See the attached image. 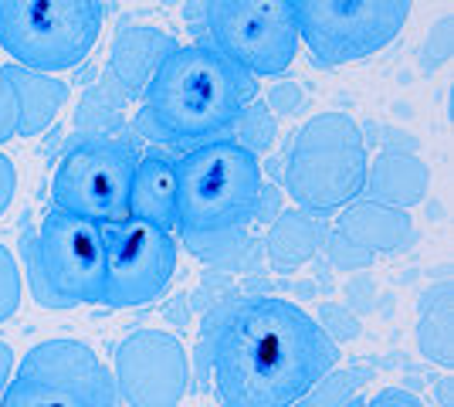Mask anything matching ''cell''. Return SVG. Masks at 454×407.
<instances>
[{
    "label": "cell",
    "mask_w": 454,
    "mask_h": 407,
    "mask_svg": "<svg viewBox=\"0 0 454 407\" xmlns=\"http://www.w3.org/2000/svg\"><path fill=\"white\" fill-rule=\"evenodd\" d=\"M366 146L356 119L319 113L295 133L285 160V187L302 211H336L360 200L366 184Z\"/></svg>",
    "instance_id": "obj_5"
},
{
    "label": "cell",
    "mask_w": 454,
    "mask_h": 407,
    "mask_svg": "<svg viewBox=\"0 0 454 407\" xmlns=\"http://www.w3.org/2000/svg\"><path fill=\"white\" fill-rule=\"evenodd\" d=\"M18 126H20L18 96H14V85H11V78H7L4 65H0V143L14 139V136H18Z\"/></svg>",
    "instance_id": "obj_25"
},
{
    "label": "cell",
    "mask_w": 454,
    "mask_h": 407,
    "mask_svg": "<svg viewBox=\"0 0 454 407\" xmlns=\"http://www.w3.org/2000/svg\"><path fill=\"white\" fill-rule=\"evenodd\" d=\"M129 217L156 228V231H176L180 217V184H176V163L163 153L139 156L129 187Z\"/></svg>",
    "instance_id": "obj_13"
},
{
    "label": "cell",
    "mask_w": 454,
    "mask_h": 407,
    "mask_svg": "<svg viewBox=\"0 0 454 407\" xmlns=\"http://www.w3.org/2000/svg\"><path fill=\"white\" fill-rule=\"evenodd\" d=\"M319 248V224L305 211H282L268 231V262L275 271H295Z\"/></svg>",
    "instance_id": "obj_19"
},
{
    "label": "cell",
    "mask_w": 454,
    "mask_h": 407,
    "mask_svg": "<svg viewBox=\"0 0 454 407\" xmlns=\"http://www.w3.org/2000/svg\"><path fill=\"white\" fill-rule=\"evenodd\" d=\"M349 407H424V404L417 401L414 394H407V390H380L366 404H349Z\"/></svg>",
    "instance_id": "obj_27"
},
{
    "label": "cell",
    "mask_w": 454,
    "mask_h": 407,
    "mask_svg": "<svg viewBox=\"0 0 454 407\" xmlns=\"http://www.w3.org/2000/svg\"><path fill=\"white\" fill-rule=\"evenodd\" d=\"M322 326V333L340 347L346 340H356L360 336V319H356V312H349L346 306H336V302H325L319 309V319H316Z\"/></svg>",
    "instance_id": "obj_22"
},
{
    "label": "cell",
    "mask_w": 454,
    "mask_h": 407,
    "mask_svg": "<svg viewBox=\"0 0 454 407\" xmlns=\"http://www.w3.org/2000/svg\"><path fill=\"white\" fill-rule=\"evenodd\" d=\"M115 394L129 407H176L190 384L184 343L163 330H136L115 347Z\"/></svg>",
    "instance_id": "obj_12"
},
{
    "label": "cell",
    "mask_w": 454,
    "mask_h": 407,
    "mask_svg": "<svg viewBox=\"0 0 454 407\" xmlns=\"http://www.w3.org/2000/svg\"><path fill=\"white\" fill-rule=\"evenodd\" d=\"M102 252H106V292L102 306L133 309L156 302L176 271V241L173 234L146 228L133 217L102 224Z\"/></svg>",
    "instance_id": "obj_11"
},
{
    "label": "cell",
    "mask_w": 454,
    "mask_h": 407,
    "mask_svg": "<svg viewBox=\"0 0 454 407\" xmlns=\"http://www.w3.org/2000/svg\"><path fill=\"white\" fill-rule=\"evenodd\" d=\"M106 24L98 0H0V48L31 72H65L89 59Z\"/></svg>",
    "instance_id": "obj_6"
},
{
    "label": "cell",
    "mask_w": 454,
    "mask_h": 407,
    "mask_svg": "<svg viewBox=\"0 0 454 407\" xmlns=\"http://www.w3.org/2000/svg\"><path fill=\"white\" fill-rule=\"evenodd\" d=\"M176 163L180 217L190 248L238 234L262 207V163L231 139H210L193 146Z\"/></svg>",
    "instance_id": "obj_3"
},
{
    "label": "cell",
    "mask_w": 454,
    "mask_h": 407,
    "mask_svg": "<svg viewBox=\"0 0 454 407\" xmlns=\"http://www.w3.org/2000/svg\"><path fill=\"white\" fill-rule=\"evenodd\" d=\"M14 349H11V343H4L0 340V397H4V390H7V384H11V377H14Z\"/></svg>",
    "instance_id": "obj_28"
},
{
    "label": "cell",
    "mask_w": 454,
    "mask_h": 407,
    "mask_svg": "<svg viewBox=\"0 0 454 407\" xmlns=\"http://www.w3.org/2000/svg\"><path fill=\"white\" fill-rule=\"evenodd\" d=\"M427 163L414 153H400V150H383L373 160V167H366V200L383 204V207H394V211H411L414 204L424 200L427 194Z\"/></svg>",
    "instance_id": "obj_14"
},
{
    "label": "cell",
    "mask_w": 454,
    "mask_h": 407,
    "mask_svg": "<svg viewBox=\"0 0 454 407\" xmlns=\"http://www.w3.org/2000/svg\"><path fill=\"white\" fill-rule=\"evenodd\" d=\"M325 254H329L333 269H340V271H356V269L373 265V254H366L363 248H356V245H353L342 231L329 234V241H325Z\"/></svg>",
    "instance_id": "obj_23"
},
{
    "label": "cell",
    "mask_w": 454,
    "mask_h": 407,
    "mask_svg": "<svg viewBox=\"0 0 454 407\" xmlns=\"http://www.w3.org/2000/svg\"><path fill=\"white\" fill-rule=\"evenodd\" d=\"M299 41L319 65H349L383 51L407 24V0H288Z\"/></svg>",
    "instance_id": "obj_8"
},
{
    "label": "cell",
    "mask_w": 454,
    "mask_h": 407,
    "mask_svg": "<svg viewBox=\"0 0 454 407\" xmlns=\"http://www.w3.org/2000/svg\"><path fill=\"white\" fill-rule=\"evenodd\" d=\"M258 96L254 78L207 41L176 44L143 89V129L167 146L193 150L224 139Z\"/></svg>",
    "instance_id": "obj_2"
},
{
    "label": "cell",
    "mask_w": 454,
    "mask_h": 407,
    "mask_svg": "<svg viewBox=\"0 0 454 407\" xmlns=\"http://www.w3.org/2000/svg\"><path fill=\"white\" fill-rule=\"evenodd\" d=\"M4 72H7L11 85H14V96H18V136L44 133L55 122L58 109L65 106L68 85L58 82L55 75L31 72V68H20V65H4Z\"/></svg>",
    "instance_id": "obj_17"
},
{
    "label": "cell",
    "mask_w": 454,
    "mask_h": 407,
    "mask_svg": "<svg viewBox=\"0 0 454 407\" xmlns=\"http://www.w3.org/2000/svg\"><path fill=\"white\" fill-rule=\"evenodd\" d=\"M200 356L221 407H299L340 364V347L302 306L254 295L227 309Z\"/></svg>",
    "instance_id": "obj_1"
},
{
    "label": "cell",
    "mask_w": 454,
    "mask_h": 407,
    "mask_svg": "<svg viewBox=\"0 0 454 407\" xmlns=\"http://www.w3.org/2000/svg\"><path fill=\"white\" fill-rule=\"evenodd\" d=\"M302 106H305V92L295 82H275V85L268 89L265 109L271 116H299Z\"/></svg>",
    "instance_id": "obj_24"
},
{
    "label": "cell",
    "mask_w": 454,
    "mask_h": 407,
    "mask_svg": "<svg viewBox=\"0 0 454 407\" xmlns=\"http://www.w3.org/2000/svg\"><path fill=\"white\" fill-rule=\"evenodd\" d=\"M24 299V282H20L18 258L0 245V323H7L20 309Z\"/></svg>",
    "instance_id": "obj_21"
},
{
    "label": "cell",
    "mask_w": 454,
    "mask_h": 407,
    "mask_svg": "<svg viewBox=\"0 0 454 407\" xmlns=\"http://www.w3.org/2000/svg\"><path fill=\"white\" fill-rule=\"evenodd\" d=\"M441 404L451 407V380H448V377L441 380Z\"/></svg>",
    "instance_id": "obj_29"
},
{
    "label": "cell",
    "mask_w": 454,
    "mask_h": 407,
    "mask_svg": "<svg viewBox=\"0 0 454 407\" xmlns=\"http://www.w3.org/2000/svg\"><path fill=\"white\" fill-rule=\"evenodd\" d=\"M340 231L366 254L397 252L414 241V221L407 211H394L373 200H353L340 217Z\"/></svg>",
    "instance_id": "obj_15"
},
{
    "label": "cell",
    "mask_w": 454,
    "mask_h": 407,
    "mask_svg": "<svg viewBox=\"0 0 454 407\" xmlns=\"http://www.w3.org/2000/svg\"><path fill=\"white\" fill-rule=\"evenodd\" d=\"M24 269L31 295L44 309L102 302L106 252L98 224L51 207L38 231L24 234Z\"/></svg>",
    "instance_id": "obj_4"
},
{
    "label": "cell",
    "mask_w": 454,
    "mask_h": 407,
    "mask_svg": "<svg viewBox=\"0 0 454 407\" xmlns=\"http://www.w3.org/2000/svg\"><path fill=\"white\" fill-rule=\"evenodd\" d=\"M176 48V38H170L167 31L150 27V24H133L122 27L119 38L113 44V72L122 82V89L129 96H143L146 82L153 72L160 68V61Z\"/></svg>",
    "instance_id": "obj_16"
},
{
    "label": "cell",
    "mask_w": 454,
    "mask_h": 407,
    "mask_svg": "<svg viewBox=\"0 0 454 407\" xmlns=\"http://www.w3.org/2000/svg\"><path fill=\"white\" fill-rule=\"evenodd\" d=\"M207 44L251 78L282 75L299 55V31L288 0H214L204 4Z\"/></svg>",
    "instance_id": "obj_9"
},
{
    "label": "cell",
    "mask_w": 454,
    "mask_h": 407,
    "mask_svg": "<svg viewBox=\"0 0 454 407\" xmlns=\"http://www.w3.org/2000/svg\"><path fill=\"white\" fill-rule=\"evenodd\" d=\"M113 370L82 340H44L24 353L0 407H115Z\"/></svg>",
    "instance_id": "obj_7"
},
{
    "label": "cell",
    "mask_w": 454,
    "mask_h": 407,
    "mask_svg": "<svg viewBox=\"0 0 454 407\" xmlns=\"http://www.w3.org/2000/svg\"><path fill=\"white\" fill-rule=\"evenodd\" d=\"M14 194H18V170H14L11 156L0 150V217L7 214V207H11Z\"/></svg>",
    "instance_id": "obj_26"
},
{
    "label": "cell",
    "mask_w": 454,
    "mask_h": 407,
    "mask_svg": "<svg viewBox=\"0 0 454 407\" xmlns=\"http://www.w3.org/2000/svg\"><path fill=\"white\" fill-rule=\"evenodd\" d=\"M275 136H278V122H275V116L265 109V102H251L245 113L238 116V122L231 126V133H227L224 139L245 146L247 153L262 156L275 146Z\"/></svg>",
    "instance_id": "obj_20"
},
{
    "label": "cell",
    "mask_w": 454,
    "mask_h": 407,
    "mask_svg": "<svg viewBox=\"0 0 454 407\" xmlns=\"http://www.w3.org/2000/svg\"><path fill=\"white\" fill-rule=\"evenodd\" d=\"M451 312V282H441L434 289H427V295L417 306V347L437 367L454 364Z\"/></svg>",
    "instance_id": "obj_18"
},
{
    "label": "cell",
    "mask_w": 454,
    "mask_h": 407,
    "mask_svg": "<svg viewBox=\"0 0 454 407\" xmlns=\"http://www.w3.org/2000/svg\"><path fill=\"white\" fill-rule=\"evenodd\" d=\"M139 153L119 139H85L61 156L51 180V200L58 211H68L92 221L115 224L129 217V187Z\"/></svg>",
    "instance_id": "obj_10"
}]
</instances>
